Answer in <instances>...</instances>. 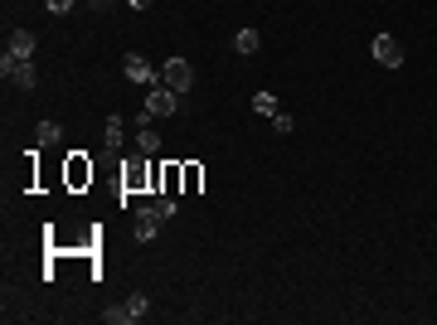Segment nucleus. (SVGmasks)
<instances>
[{
	"label": "nucleus",
	"mask_w": 437,
	"mask_h": 325,
	"mask_svg": "<svg viewBox=\"0 0 437 325\" xmlns=\"http://www.w3.org/2000/svg\"><path fill=\"white\" fill-rule=\"evenodd\" d=\"M156 0H127V10H151Z\"/></svg>",
	"instance_id": "nucleus-20"
},
{
	"label": "nucleus",
	"mask_w": 437,
	"mask_h": 325,
	"mask_svg": "<svg viewBox=\"0 0 437 325\" xmlns=\"http://www.w3.org/2000/svg\"><path fill=\"white\" fill-rule=\"evenodd\" d=\"M141 190H151V165L132 161L127 170H122V199H127V194H141Z\"/></svg>",
	"instance_id": "nucleus-8"
},
{
	"label": "nucleus",
	"mask_w": 437,
	"mask_h": 325,
	"mask_svg": "<svg viewBox=\"0 0 437 325\" xmlns=\"http://www.w3.org/2000/svg\"><path fill=\"white\" fill-rule=\"evenodd\" d=\"M180 190H185V165L170 161V165L161 170V194H180Z\"/></svg>",
	"instance_id": "nucleus-12"
},
{
	"label": "nucleus",
	"mask_w": 437,
	"mask_h": 325,
	"mask_svg": "<svg viewBox=\"0 0 437 325\" xmlns=\"http://www.w3.org/2000/svg\"><path fill=\"white\" fill-rule=\"evenodd\" d=\"M0 73H5V78L15 82V87H34V82H39V73H34V58H15V54H5L0 58Z\"/></svg>",
	"instance_id": "nucleus-4"
},
{
	"label": "nucleus",
	"mask_w": 437,
	"mask_h": 325,
	"mask_svg": "<svg viewBox=\"0 0 437 325\" xmlns=\"http://www.w3.org/2000/svg\"><path fill=\"white\" fill-rule=\"evenodd\" d=\"M175 107H180V92L165 87V82H156V87H146V112L137 117V127H151L156 117H170Z\"/></svg>",
	"instance_id": "nucleus-1"
},
{
	"label": "nucleus",
	"mask_w": 437,
	"mask_h": 325,
	"mask_svg": "<svg viewBox=\"0 0 437 325\" xmlns=\"http://www.w3.org/2000/svg\"><path fill=\"white\" fill-rule=\"evenodd\" d=\"M93 10H112V0H93Z\"/></svg>",
	"instance_id": "nucleus-21"
},
{
	"label": "nucleus",
	"mask_w": 437,
	"mask_h": 325,
	"mask_svg": "<svg viewBox=\"0 0 437 325\" xmlns=\"http://www.w3.org/2000/svg\"><path fill=\"white\" fill-rule=\"evenodd\" d=\"M199 185H204V165H185V190H180V194H199Z\"/></svg>",
	"instance_id": "nucleus-17"
},
{
	"label": "nucleus",
	"mask_w": 437,
	"mask_h": 325,
	"mask_svg": "<svg viewBox=\"0 0 437 325\" xmlns=\"http://www.w3.org/2000/svg\"><path fill=\"white\" fill-rule=\"evenodd\" d=\"M122 141H127V122H122V117H107V122H102V151L117 156V151H122Z\"/></svg>",
	"instance_id": "nucleus-10"
},
{
	"label": "nucleus",
	"mask_w": 437,
	"mask_h": 325,
	"mask_svg": "<svg viewBox=\"0 0 437 325\" xmlns=\"http://www.w3.org/2000/svg\"><path fill=\"white\" fill-rule=\"evenodd\" d=\"M258 44H263V34H258V29H238V34H233V54H258Z\"/></svg>",
	"instance_id": "nucleus-13"
},
{
	"label": "nucleus",
	"mask_w": 437,
	"mask_h": 325,
	"mask_svg": "<svg viewBox=\"0 0 437 325\" xmlns=\"http://www.w3.org/2000/svg\"><path fill=\"white\" fill-rule=\"evenodd\" d=\"M374 58H379L384 68H404V44H399V34L379 29V34H374Z\"/></svg>",
	"instance_id": "nucleus-7"
},
{
	"label": "nucleus",
	"mask_w": 437,
	"mask_h": 325,
	"mask_svg": "<svg viewBox=\"0 0 437 325\" xmlns=\"http://www.w3.org/2000/svg\"><path fill=\"white\" fill-rule=\"evenodd\" d=\"M44 5H49V15H68L73 10V0H44Z\"/></svg>",
	"instance_id": "nucleus-19"
},
{
	"label": "nucleus",
	"mask_w": 437,
	"mask_h": 325,
	"mask_svg": "<svg viewBox=\"0 0 437 325\" xmlns=\"http://www.w3.org/2000/svg\"><path fill=\"white\" fill-rule=\"evenodd\" d=\"M63 180H68V190H83V185H93V161H88L83 151H73V156H68V170H63Z\"/></svg>",
	"instance_id": "nucleus-9"
},
{
	"label": "nucleus",
	"mask_w": 437,
	"mask_h": 325,
	"mask_svg": "<svg viewBox=\"0 0 437 325\" xmlns=\"http://www.w3.org/2000/svg\"><path fill=\"white\" fill-rule=\"evenodd\" d=\"M58 136H63V127H58V122H39L34 146H39V151H49V146H58Z\"/></svg>",
	"instance_id": "nucleus-15"
},
{
	"label": "nucleus",
	"mask_w": 437,
	"mask_h": 325,
	"mask_svg": "<svg viewBox=\"0 0 437 325\" xmlns=\"http://www.w3.org/2000/svg\"><path fill=\"white\" fill-rule=\"evenodd\" d=\"M292 127H297V122H292L287 112H277V117H273V132H277V136H287V132H292Z\"/></svg>",
	"instance_id": "nucleus-18"
},
{
	"label": "nucleus",
	"mask_w": 437,
	"mask_h": 325,
	"mask_svg": "<svg viewBox=\"0 0 437 325\" xmlns=\"http://www.w3.org/2000/svg\"><path fill=\"white\" fill-rule=\"evenodd\" d=\"M253 112H258V117H277V112H282V102H277L273 92H253Z\"/></svg>",
	"instance_id": "nucleus-16"
},
{
	"label": "nucleus",
	"mask_w": 437,
	"mask_h": 325,
	"mask_svg": "<svg viewBox=\"0 0 437 325\" xmlns=\"http://www.w3.org/2000/svg\"><path fill=\"white\" fill-rule=\"evenodd\" d=\"M122 73H127V82H141V87H156V82H161V68H151V58H141V54L122 58Z\"/></svg>",
	"instance_id": "nucleus-6"
},
{
	"label": "nucleus",
	"mask_w": 437,
	"mask_h": 325,
	"mask_svg": "<svg viewBox=\"0 0 437 325\" xmlns=\"http://www.w3.org/2000/svg\"><path fill=\"white\" fill-rule=\"evenodd\" d=\"M161 82L165 87H175L180 97L190 92V82H194V68H190V58H165V68H161Z\"/></svg>",
	"instance_id": "nucleus-5"
},
{
	"label": "nucleus",
	"mask_w": 437,
	"mask_h": 325,
	"mask_svg": "<svg viewBox=\"0 0 437 325\" xmlns=\"http://www.w3.org/2000/svg\"><path fill=\"white\" fill-rule=\"evenodd\" d=\"M137 151L141 156H156L161 151V132L156 127H137Z\"/></svg>",
	"instance_id": "nucleus-14"
},
{
	"label": "nucleus",
	"mask_w": 437,
	"mask_h": 325,
	"mask_svg": "<svg viewBox=\"0 0 437 325\" xmlns=\"http://www.w3.org/2000/svg\"><path fill=\"white\" fill-rule=\"evenodd\" d=\"M151 316V301H146V292H137V297H127L122 306H107L102 311V321L107 325H127V321H146Z\"/></svg>",
	"instance_id": "nucleus-2"
},
{
	"label": "nucleus",
	"mask_w": 437,
	"mask_h": 325,
	"mask_svg": "<svg viewBox=\"0 0 437 325\" xmlns=\"http://www.w3.org/2000/svg\"><path fill=\"white\" fill-rule=\"evenodd\" d=\"M161 228H165V218H161V209H156V199H151V204H141L137 218H132L137 243H156V238H161Z\"/></svg>",
	"instance_id": "nucleus-3"
},
{
	"label": "nucleus",
	"mask_w": 437,
	"mask_h": 325,
	"mask_svg": "<svg viewBox=\"0 0 437 325\" xmlns=\"http://www.w3.org/2000/svg\"><path fill=\"white\" fill-rule=\"evenodd\" d=\"M5 54H15V58H34V34H29V29H15V34H10V44H5Z\"/></svg>",
	"instance_id": "nucleus-11"
}]
</instances>
